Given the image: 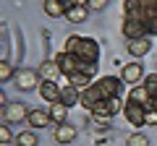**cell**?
Listing matches in <instances>:
<instances>
[{
  "instance_id": "7",
  "label": "cell",
  "mask_w": 157,
  "mask_h": 146,
  "mask_svg": "<svg viewBox=\"0 0 157 146\" xmlns=\"http://www.w3.org/2000/svg\"><path fill=\"white\" fill-rule=\"evenodd\" d=\"M52 60L60 65V73L66 76V78H68V76H73V73H78V68H81V60H78L76 55H71V52H66V50H60Z\"/></svg>"
},
{
  "instance_id": "6",
  "label": "cell",
  "mask_w": 157,
  "mask_h": 146,
  "mask_svg": "<svg viewBox=\"0 0 157 146\" xmlns=\"http://www.w3.org/2000/svg\"><path fill=\"white\" fill-rule=\"evenodd\" d=\"M123 118H126V123H128L131 128H147V123H144V118H147V110H144V107H139L136 102H128V99H126Z\"/></svg>"
},
{
  "instance_id": "15",
  "label": "cell",
  "mask_w": 157,
  "mask_h": 146,
  "mask_svg": "<svg viewBox=\"0 0 157 146\" xmlns=\"http://www.w3.org/2000/svg\"><path fill=\"white\" fill-rule=\"evenodd\" d=\"M60 104H66L68 110L76 107V104H81V91H78L76 86H71V84L60 86Z\"/></svg>"
},
{
  "instance_id": "25",
  "label": "cell",
  "mask_w": 157,
  "mask_h": 146,
  "mask_svg": "<svg viewBox=\"0 0 157 146\" xmlns=\"http://www.w3.org/2000/svg\"><path fill=\"white\" fill-rule=\"evenodd\" d=\"M141 84H144L147 89H149V94H155V91H157V73H147Z\"/></svg>"
},
{
  "instance_id": "13",
  "label": "cell",
  "mask_w": 157,
  "mask_h": 146,
  "mask_svg": "<svg viewBox=\"0 0 157 146\" xmlns=\"http://www.w3.org/2000/svg\"><path fill=\"white\" fill-rule=\"evenodd\" d=\"M126 50H128V55L134 57V60H139V57H144L147 52L152 50V37H144V39H131L128 45H126Z\"/></svg>"
},
{
  "instance_id": "1",
  "label": "cell",
  "mask_w": 157,
  "mask_h": 146,
  "mask_svg": "<svg viewBox=\"0 0 157 146\" xmlns=\"http://www.w3.org/2000/svg\"><path fill=\"white\" fill-rule=\"evenodd\" d=\"M66 52H71V55H76L81 63H92V65H97L102 57V47L100 42L94 39V37H78V34H71L66 39V47H63Z\"/></svg>"
},
{
  "instance_id": "19",
  "label": "cell",
  "mask_w": 157,
  "mask_h": 146,
  "mask_svg": "<svg viewBox=\"0 0 157 146\" xmlns=\"http://www.w3.org/2000/svg\"><path fill=\"white\" fill-rule=\"evenodd\" d=\"M50 118H52V123H55V125L68 123V107H66V104H60V102L50 104Z\"/></svg>"
},
{
  "instance_id": "30",
  "label": "cell",
  "mask_w": 157,
  "mask_h": 146,
  "mask_svg": "<svg viewBox=\"0 0 157 146\" xmlns=\"http://www.w3.org/2000/svg\"><path fill=\"white\" fill-rule=\"evenodd\" d=\"M152 104H155V110H157V91L152 94Z\"/></svg>"
},
{
  "instance_id": "4",
  "label": "cell",
  "mask_w": 157,
  "mask_h": 146,
  "mask_svg": "<svg viewBox=\"0 0 157 146\" xmlns=\"http://www.w3.org/2000/svg\"><path fill=\"white\" fill-rule=\"evenodd\" d=\"M29 112H32L29 104H24V102H11V104L3 107V123L18 125V123H24V120H29Z\"/></svg>"
},
{
  "instance_id": "12",
  "label": "cell",
  "mask_w": 157,
  "mask_h": 146,
  "mask_svg": "<svg viewBox=\"0 0 157 146\" xmlns=\"http://www.w3.org/2000/svg\"><path fill=\"white\" fill-rule=\"evenodd\" d=\"M37 71H39V76H42V81H58L63 76L60 73V65H58L52 57H47V60H42L37 65Z\"/></svg>"
},
{
  "instance_id": "2",
  "label": "cell",
  "mask_w": 157,
  "mask_h": 146,
  "mask_svg": "<svg viewBox=\"0 0 157 146\" xmlns=\"http://www.w3.org/2000/svg\"><path fill=\"white\" fill-rule=\"evenodd\" d=\"M13 84H16L18 91H34V89L42 86V76H39V71H34V68H18Z\"/></svg>"
},
{
  "instance_id": "24",
  "label": "cell",
  "mask_w": 157,
  "mask_h": 146,
  "mask_svg": "<svg viewBox=\"0 0 157 146\" xmlns=\"http://www.w3.org/2000/svg\"><path fill=\"white\" fill-rule=\"evenodd\" d=\"M11 141H16V136H13L11 125H8V123H3V125H0V144H3V146H8Z\"/></svg>"
},
{
  "instance_id": "5",
  "label": "cell",
  "mask_w": 157,
  "mask_h": 146,
  "mask_svg": "<svg viewBox=\"0 0 157 146\" xmlns=\"http://www.w3.org/2000/svg\"><path fill=\"white\" fill-rule=\"evenodd\" d=\"M121 34L126 37V42H131V39H144V37H149V29H147V24L139 21V18H123Z\"/></svg>"
},
{
  "instance_id": "28",
  "label": "cell",
  "mask_w": 157,
  "mask_h": 146,
  "mask_svg": "<svg viewBox=\"0 0 157 146\" xmlns=\"http://www.w3.org/2000/svg\"><path fill=\"white\" fill-rule=\"evenodd\" d=\"M107 3H110V0H89V11H102V8H107Z\"/></svg>"
},
{
  "instance_id": "17",
  "label": "cell",
  "mask_w": 157,
  "mask_h": 146,
  "mask_svg": "<svg viewBox=\"0 0 157 146\" xmlns=\"http://www.w3.org/2000/svg\"><path fill=\"white\" fill-rule=\"evenodd\" d=\"M86 18H89V8L86 5H68V11H66L68 24H84Z\"/></svg>"
},
{
  "instance_id": "26",
  "label": "cell",
  "mask_w": 157,
  "mask_h": 146,
  "mask_svg": "<svg viewBox=\"0 0 157 146\" xmlns=\"http://www.w3.org/2000/svg\"><path fill=\"white\" fill-rule=\"evenodd\" d=\"M97 71H100V68L92 65V63H81V68H78V73H84V76H89V78H97Z\"/></svg>"
},
{
  "instance_id": "11",
  "label": "cell",
  "mask_w": 157,
  "mask_h": 146,
  "mask_svg": "<svg viewBox=\"0 0 157 146\" xmlns=\"http://www.w3.org/2000/svg\"><path fill=\"white\" fill-rule=\"evenodd\" d=\"M29 128H50V123H52V118H50V110H42V107H34L32 112H29Z\"/></svg>"
},
{
  "instance_id": "10",
  "label": "cell",
  "mask_w": 157,
  "mask_h": 146,
  "mask_svg": "<svg viewBox=\"0 0 157 146\" xmlns=\"http://www.w3.org/2000/svg\"><path fill=\"white\" fill-rule=\"evenodd\" d=\"M128 102H136V104L144 107V110H155V104H152V94H149V89H147L144 84H141V86H131Z\"/></svg>"
},
{
  "instance_id": "31",
  "label": "cell",
  "mask_w": 157,
  "mask_h": 146,
  "mask_svg": "<svg viewBox=\"0 0 157 146\" xmlns=\"http://www.w3.org/2000/svg\"><path fill=\"white\" fill-rule=\"evenodd\" d=\"M60 3H66V5H71V0H60Z\"/></svg>"
},
{
  "instance_id": "23",
  "label": "cell",
  "mask_w": 157,
  "mask_h": 146,
  "mask_svg": "<svg viewBox=\"0 0 157 146\" xmlns=\"http://www.w3.org/2000/svg\"><path fill=\"white\" fill-rule=\"evenodd\" d=\"M126 146H149V138L139 130V133H131L128 138H126Z\"/></svg>"
},
{
  "instance_id": "16",
  "label": "cell",
  "mask_w": 157,
  "mask_h": 146,
  "mask_svg": "<svg viewBox=\"0 0 157 146\" xmlns=\"http://www.w3.org/2000/svg\"><path fill=\"white\" fill-rule=\"evenodd\" d=\"M102 102V94H100V89H97V84H92V86H86L84 91H81V107H86V110H94L97 104Z\"/></svg>"
},
{
  "instance_id": "18",
  "label": "cell",
  "mask_w": 157,
  "mask_h": 146,
  "mask_svg": "<svg viewBox=\"0 0 157 146\" xmlns=\"http://www.w3.org/2000/svg\"><path fill=\"white\" fill-rule=\"evenodd\" d=\"M42 11H45V16H50V18H60V16H66L68 5L60 3V0H45V3H42Z\"/></svg>"
},
{
  "instance_id": "8",
  "label": "cell",
  "mask_w": 157,
  "mask_h": 146,
  "mask_svg": "<svg viewBox=\"0 0 157 146\" xmlns=\"http://www.w3.org/2000/svg\"><path fill=\"white\" fill-rule=\"evenodd\" d=\"M144 65H141L139 60H131V63H123L121 65V78H123V84H139V81H144Z\"/></svg>"
},
{
  "instance_id": "29",
  "label": "cell",
  "mask_w": 157,
  "mask_h": 146,
  "mask_svg": "<svg viewBox=\"0 0 157 146\" xmlns=\"http://www.w3.org/2000/svg\"><path fill=\"white\" fill-rule=\"evenodd\" d=\"M94 130H102V133H107V130H110V120H94Z\"/></svg>"
},
{
  "instance_id": "27",
  "label": "cell",
  "mask_w": 157,
  "mask_h": 146,
  "mask_svg": "<svg viewBox=\"0 0 157 146\" xmlns=\"http://www.w3.org/2000/svg\"><path fill=\"white\" fill-rule=\"evenodd\" d=\"M144 123H147V128H155V125H157V110H147Z\"/></svg>"
},
{
  "instance_id": "20",
  "label": "cell",
  "mask_w": 157,
  "mask_h": 146,
  "mask_svg": "<svg viewBox=\"0 0 157 146\" xmlns=\"http://www.w3.org/2000/svg\"><path fill=\"white\" fill-rule=\"evenodd\" d=\"M37 144H39L37 130H21V133H16V146H37Z\"/></svg>"
},
{
  "instance_id": "9",
  "label": "cell",
  "mask_w": 157,
  "mask_h": 146,
  "mask_svg": "<svg viewBox=\"0 0 157 146\" xmlns=\"http://www.w3.org/2000/svg\"><path fill=\"white\" fill-rule=\"evenodd\" d=\"M78 136V125L73 123H60L52 128V138H55V144H73Z\"/></svg>"
},
{
  "instance_id": "14",
  "label": "cell",
  "mask_w": 157,
  "mask_h": 146,
  "mask_svg": "<svg viewBox=\"0 0 157 146\" xmlns=\"http://www.w3.org/2000/svg\"><path fill=\"white\" fill-rule=\"evenodd\" d=\"M39 97L47 102V104H55V102H60V86H58V81H42V86H39Z\"/></svg>"
},
{
  "instance_id": "3",
  "label": "cell",
  "mask_w": 157,
  "mask_h": 146,
  "mask_svg": "<svg viewBox=\"0 0 157 146\" xmlns=\"http://www.w3.org/2000/svg\"><path fill=\"white\" fill-rule=\"evenodd\" d=\"M94 84H97V89H100L102 99L123 97V78H121V76H100Z\"/></svg>"
},
{
  "instance_id": "22",
  "label": "cell",
  "mask_w": 157,
  "mask_h": 146,
  "mask_svg": "<svg viewBox=\"0 0 157 146\" xmlns=\"http://www.w3.org/2000/svg\"><path fill=\"white\" fill-rule=\"evenodd\" d=\"M68 84H71V86H76L78 91H84L86 86H92V84H94V78H89V76H84V73H73V76H68Z\"/></svg>"
},
{
  "instance_id": "21",
  "label": "cell",
  "mask_w": 157,
  "mask_h": 146,
  "mask_svg": "<svg viewBox=\"0 0 157 146\" xmlns=\"http://www.w3.org/2000/svg\"><path fill=\"white\" fill-rule=\"evenodd\" d=\"M16 71H18V68L13 65L11 60H3V63H0V81H3V84L13 81V78H16Z\"/></svg>"
}]
</instances>
